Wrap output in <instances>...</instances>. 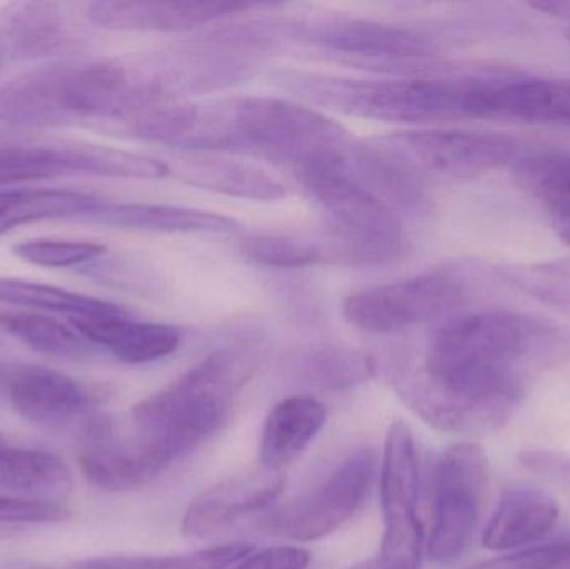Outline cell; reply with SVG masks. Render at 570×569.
<instances>
[{
  "label": "cell",
  "mask_w": 570,
  "mask_h": 569,
  "mask_svg": "<svg viewBox=\"0 0 570 569\" xmlns=\"http://www.w3.org/2000/svg\"><path fill=\"white\" fill-rule=\"evenodd\" d=\"M146 137L190 153L253 154L294 174L351 146L344 127L324 114L274 97L159 107Z\"/></svg>",
  "instance_id": "obj_2"
},
{
  "label": "cell",
  "mask_w": 570,
  "mask_h": 569,
  "mask_svg": "<svg viewBox=\"0 0 570 569\" xmlns=\"http://www.w3.org/2000/svg\"><path fill=\"white\" fill-rule=\"evenodd\" d=\"M307 37L327 49L374 62H412L434 52V40L411 27L368 20L314 26Z\"/></svg>",
  "instance_id": "obj_14"
},
{
  "label": "cell",
  "mask_w": 570,
  "mask_h": 569,
  "mask_svg": "<svg viewBox=\"0 0 570 569\" xmlns=\"http://www.w3.org/2000/svg\"><path fill=\"white\" fill-rule=\"evenodd\" d=\"M13 254L36 266L73 267L99 259L106 246L90 241L30 239L16 244Z\"/></svg>",
  "instance_id": "obj_29"
},
{
  "label": "cell",
  "mask_w": 570,
  "mask_h": 569,
  "mask_svg": "<svg viewBox=\"0 0 570 569\" xmlns=\"http://www.w3.org/2000/svg\"><path fill=\"white\" fill-rule=\"evenodd\" d=\"M384 537L367 569H419L424 528L419 518V463L407 424L395 421L385 436L379 468Z\"/></svg>",
  "instance_id": "obj_7"
},
{
  "label": "cell",
  "mask_w": 570,
  "mask_h": 569,
  "mask_svg": "<svg viewBox=\"0 0 570 569\" xmlns=\"http://www.w3.org/2000/svg\"><path fill=\"white\" fill-rule=\"evenodd\" d=\"M465 119L570 127V84L535 77L472 76Z\"/></svg>",
  "instance_id": "obj_11"
},
{
  "label": "cell",
  "mask_w": 570,
  "mask_h": 569,
  "mask_svg": "<svg viewBox=\"0 0 570 569\" xmlns=\"http://www.w3.org/2000/svg\"><path fill=\"white\" fill-rule=\"evenodd\" d=\"M114 229L167 234H226L237 229L236 220L207 210L146 203H106L79 217Z\"/></svg>",
  "instance_id": "obj_18"
},
{
  "label": "cell",
  "mask_w": 570,
  "mask_h": 569,
  "mask_svg": "<svg viewBox=\"0 0 570 569\" xmlns=\"http://www.w3.org/2000/svg\"><path fill=\"white\" fill-rule=\"evenodd\" d=\"M377 474V457L358 450L314 490L288 501L266 520V530L292 541H317L344 527L364 504Z\"/></svg>",
  "instance_id": "obj_10"
},
{
  "label": "cell",
  "mask_w": 570,
  "mask_h": 569,
  "mask_svg": "<svg viewBox=\"0 0 570 569\" xmlns=\"http://www.w3.org/2000/svg\"><path fill=\"white\" fill-rule=\"evenodd\" d=\"M6 391L23 418L47 426H57L83 416L96 403L92 391L79 381L40 366L9 371Z\"/></svg>",
  "instance_id": "obj_15"
},
{
  "label": "cell",
  "mask_w": 570,
  "mask_h": 569,
  "mask_svg": "<svg viewBox=\"0 0 570 569\" xmlns=\"http://www.w3.org/2000/svg\"><path fill=\"white\" fill-rule=\"evenodd\" d=\"M352 149L351 144L295 176L334 217L347 256L362 263H382L402 253L404 230L394 207L355 176Z\"/></svg>",
  "instance_id": "obj_5"
},
{
  "label": "cell",
  "mask_w": 570,
  "mask_h": 569,
  "mask_svg": "<svg viewBox=\"0 0 570 569\" xmlns=\"http://www.w3.org/2000/svg\"><path fill=\"white\" fill-rule=\"evenodd\" d=\"M311 553L294 545L267 548L259 553H250L229 569H307Z\"/></svg>",
  "instance_id": "obj_34"
},
{
  "label": "cell",
  "mask_w": 570,
  "mask_h": 569,
  "mask_svg": "<svg viewBox=\"0 0 570 569\" xmlns=\"http://www.w3.org/2000/svg\"><path fill=\"white\" fill-rule=\"evenodd\" d=\"M468 301V284L454 271L441 269L385 284L347 297V323L367 333H397L451 316Z\"/></svg>",
  "instance_id": "obj_8"
},
{
  "label": "cell",
  "mask_w": 570,
  "mask_h": 569,
  "mask_svg": "<svg viewBox=\"0 0 570 569\" xmlns=\"http://www.w3.org/2000/svg\"><path fill=\"white\" fill-rule=\"evenodd\" d=\"M0 331L30 350L50 356L80 357L89 347V343L70 324L36 311H0Z\"/></svg>",
  "instance_id": "obj_27"
},
{
  "label": "cell",
  "mask_w": 570,
  "mask_h": 569,
  "mask_svg": "<svg viewBox=\"0 0 570 569\" xmlns=\"http://www.w3.org/2000/svg\"><path fill=\"white\" fill-rule=\"evenodd\" d=\"M561 569H570V560L568 561V563L564 565V567H562Z\"/></svg>",
  "instance_id": "obj_37"
},
{
  "label": "cell",
  "mask_w": 570,
  "mask_h": 569,
  "mask_svg": "<svg viewBox=\"0 0 570 569\" xmlns=\"http://www.w3.org/2000/svg\"><path fill=\"white\" fill-rule=\"evenodd\" d=\"M92 194L66 189L0 190V237L23 224L56 217H82L100 206Z\"/></svg>",
  "instance_id": "obj_24"
},
{
  "label": "cell",
  "mask_w": 570,
  "mask_h": 569,
  "mask_svg": "<svg viewBox=\"0 0 570 569\" xmlns=\"http://www.w3.org/2000/svg\"><path fill=\"white\" fill-rule=\"evenodd\" d=\"M294 371L312 386L327 391H347L372 380L375 363L362 351L324 346L298 354L294 360Z\"/></svg>",
  "instance_id": "obj_25"
},
{
  "label": "cell",
  "mask_w": 570,
  "mask_h": 569,
  "mask_svg": "<svg viewBox=\"0 0 570 569\" xmlns=\"http://www.w3.org/2000/svg\"><path fill=\"white\" fill-rule=\"evenodd\" d=\"M327 421V410L312 396L281 401L267 416L261 433L259 461L267 470L283 471L301 457Z\"/></svg>",
  "instance_id": "obj_20"
},
{
  "label": "cell",
  "mask_w": 570,
  "mask_h": 569,
  "mask_svg": "<svg viewBox=\"0 0 570 569\" xmlns=\"http://www.w3.org/2000/svg\"><path fill=\"white\" fill-rule=\"evenodd\" d=\"M32 569H53V568H32Z\"/></svg>",
  "instance_id": "obj_38"
},
{
  "label": "cell",
  "mask_w": 570,
  "mask_h": 569,
  "mask_svg": "<svg viewBox=\"0 0 570 569\" xmlns=\"http://www.w3.org/2000/svg\"><path fill=\"white\" fill-rule=\"evenodd\" d=\"M570 357V333L538 314L488 310L438 327L399 393L425 423L449 433L504 426L542 374Z\"/></svg>",
  "instance_id": "obj_1"
},
{
  "label": "cell",
  "mask_w": 570,
  "mask_h": 569,
  "mask_svg": "<svg viewBox=\"0 0 570 569\" xmlns=\"http://www.w3.org/2000/svg\"><path fill=\"white\" fill-rule=\"evenodd\" d=\"M559 520L554 498L534 487H511L502 493L482 543L491 551H518L544 540Z\"/></svg>",
  "instance_id": "obj_17"
},
{
  "label": "cell",
  "mask_w": 570,
  "mask_h": 569,
  "mask_svg": "<svg viewBox=\"0 0 570 569\" xmlns=\"http://www.w3.org/2000/svg\"><path fill=\"white\" fill-rule=\"evenodd\" d=\"M566 37H568V40L570 42V26L568 27V30H566Z\"/></svg>",
  "instance_id": "obj_36"
},
{
  "label": "cell",
  "mask_w": 570,
  "mask_h": 569,
  "mask_svg": "<svg viewBox=\"0 0 570 569\" xmlns=\"http://www.w3.org/2000/svg\"><path fill=\"white\" fill-rule=\"evenodd\" d=\"M0 490L57 503L72 490V473L56 454L13 447L0 434Z\"/></svg>",
  "instance_id": "obj_21"
},
{
  "label": "cell",
  "mask_w": 570,
  "mask_h": 569,
  "mask_svg": "<svg viewBox=\"0 0 570 569\" xmlns=\"http://www.w3.org/2000/svg\"><path fill=\"white\" fill-rule=\"evenodd\" d=\"M246 543L217 545L207 550L164 557H97L83 561L79 569H229L253 553Z\"/></svg>",
  "instance_id": "obj_28"
},
{
  "label": "cell",
  "mask_w": 570,
  "mask_h": 569,
  "mask_svg": "<svg viewBox=\"0 0 570 569\" xmlns=\"http://www.w3.org/2000/svg\"><path fill=\"white\" fill-rule=\"evenodd\" d=\"M491 467L474 443L449 447L432 477V527L428 553L435 565L454 563L471 547L488 493Z\"/></svg>",
  "instance_id": "obj_6"
},
{
  "label": "cell",
  "mask_w": 570,
  "mask_h": 569,
  "mask_svg": "<svg viewBox=\"0 0 570 569\" xmlns=\"http://www.w3.org/2000/svg\"><path fill=\"white\" fill-rule=\"evenodd\" d=\"M379 147L411 173L449 177L479 176L521 160L518 140L475 130H407L385 137Z\"/></svg>",
  "instance_id": "obj_9"
},
{
  "label": "cell",
  "mask_w": 570,
  "mask_h": 569,
  "mask_svg": "<svg viewBox=\"0 0 570 569\" xmlns=\"http://www.w3.org/2000/svg\"><path fill=\"white\" fill-rule=\"evenodd\" d=\"M69 324L87 343L106 347L117 360L129 364L163 360L183 343V334L177 327L134 320L126 310L76 317L69 320Z\"/></svg>",
  "instance_id": "obj_16"
},
{
  "label": "cell",
  "mask_w": 570,
  "mask_h": 569,
  "mask_svg": "<svg viewBox=\"0 0 570 569\" xmlns=\"http://www.w3.org/2000/svg\"><path fill=\"white\" fill-rule=\"evenodd\" d=\"M256 363L249 350L216 351L134 408L129 443L147 483L220 431Z\"/></svg>",
  "instance_id": "obj_3"
},
{
  "label": "cell",
  "mask_w": 570,
  "mask_h": 569,
  "mask_svg": "<svg viewBox=\"0 0 570 569\" xmlns=\"http://www.w3.org/2000/svg\"><path fill=\"white\" fill-rule=\"evenodd\" d=\"M548 204L556 233L570 244V200H552Z\"/></svg>",
  "instance_id": "obj_35"
},
{
  "label": "cell",
  "mask_w": 570,
  "mask_h": 569,
  "mask_svg": "<svg viewBox=\"0 0 570 569\" xmlns=\"http://www.w3.org/2000/svg\"><path fill=\"white\" fill-rule=\"evenodd\" d=\"M243 251L254 263L283 269L314 266L324 261V254L317 246L291 237H253L243 244Z\"/></svg>",
  "instance_id": "obj_31"
},
{
  "label": "cell",
  "mask_w": 570,
  "mask_h": 569,
  "mask_svg": "<svg viewBox=\"0 0 570 569\" xmlns=\"http://www.w3.org/2000/svg\"><path fill=\"white\" fill-rule=\"evenodd\" d=\"M0 304L22 307L26 311H39V313L67 314L69 320L100 316V314L124 310L109 301L83 296V294L50 286V284L13 279V277H0Z\"/></svg>",
  "instance_id": "obj_26"
},
{
  "label": "cell",
  "mask_w": 570,
  "mask_h": 569,
  "mask_svg": "<svg viewBox=\"0 0 570 569\" xmlns=\"http://www.w3.org/2000/svg\"><path fill=\"white\" fill-rule=\"evenodd\" d=\"M63 40L66 29L56 3H12L0 10V63L52 56Z\"/></svg>",
  "instance_id": "obj_22"
},
{
  "label": "cell",
  "mask_w": 570,
  "mask_h": 569,
  "mask_svg": "<svg viewBox=\"0 0 570 569\" xmlns=\"http://www.w3.org/2000/svg\"><path fill=\"white\" fill-rule=\"evenodd\" d=\"M283 471L259 467L220 481L190 501L183 533L194 540L216 537L243 518L266 510L283 493Z\"/></svg>",
  "instance_id": "obj_12"
},
{
  "label": "cell",
  "mask_w": 570,
  "mask_h": 569,
  "mask_svg": "<svg viewBox=\"0 0 570 569\" xmlns=\"http://www.w3.org/2000/svg\"><path fill=\"white\" fill-rule=\"evenodd\" d=\"M66 67L32 70L0 87V120L16 127H53L69 120Z\"/></svg>",
  "instance_id": "obj_19"
},
{
  "label": "cell",
  "mask_w": 570,
  "mask_h": 569,
  "mask_svg": "<svg viewBox=\"0 0 570 569\" xmlns=\"http://www.w3.org/2000/svg\"><path fill=\"white\" fill-rule=\"evenodd\" d=\"M67 514L69 511L59 503L0 494V527L56 523L66 520Z\"/></svg>",
  "instance_id": "obj_33"
},
{
  "label": "cell",
  "mask_w": 570,
  "mask_h": 569,
  "mask_svg": "<svg viewBox=\"0 0 570 569\" xmlns=\"http://www.w3.org/2000/svg\"><path fill=\"white\" fill-rule=\"evenodd\" d=\"M469 77L348 79L311 72H281L274 82L301 99L352 116L391 122L465 119Z\"/></svg>",
  "instance_id": "obj_4"
},
{
  "label": "cell",
  "mask_w": 570,
  "mask_h": 569,
  "mask_svg": "<svg viewBox=\"0 0 570 569\" xmlns=\"http://www.w3.org/2000/svg\"><path fill=\"white\" fill-rule=\"evenodd\" d=\"M254 3L244 2H149L107 0L90 3L87 13L97 26L127 32H186L199 26L247 12Z\"/></svg>",
  "instance_id": "obj_13"
},
{
  "label": "cell",
  "mask_w": 570,
  "mask_h": 569,
  "mask_svg": "<svg viewBox=\"0 0 570 569\" xmlns=\"http://www.w3.org/2000/svg\"><path fill=\"white\" fill-rule=\"evenodd\" d=\"M518 173L522 183L548 203L570 200V153L521 157Z\"/></svg>",
  "instance_id": "obj_30"
},
{
  "label": "cell",
  "mask_w": 570,
  "mask_h": 569,
  "mask_svg": "<svg viewBox=\"0 0 570 569\" xmlns=\"http://www.w3.org/2000/svg\"><path fill=\"white\" fill-rule=\"evenodd\" d=\"M186 183L227 196L253 200H279L288 196L281 180L249 164L224 159L209 153H193L179 163Z\"/></svg>",
  "instance_id": "obj_23"
},
{
  "label": "cell",
  "mask_w": 570,
  "mask_h": 569,
  "mask_svg": "<svg viewBox=\"0 0 570 569\" xmlns=\"http://www.w3.org/2000/svg\"><path fill=\"white\" fill-rule=\"evenodd\" d=\"M570 560V537L491 558L468 569H561Z\"/></svg>",
  "instance_id": "obj_32"
}]
</instances>
